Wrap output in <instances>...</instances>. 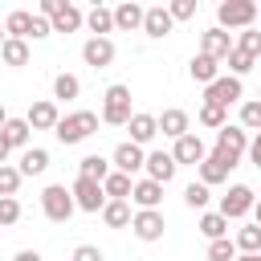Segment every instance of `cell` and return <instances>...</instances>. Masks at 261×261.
Returning <instances> with one entry per match:
<instances>
[{
    "instance_id": "cell-1",
    "label": "cell",
    "mask_w": 261,
    "mask_h": 261,
    "mask_svg": "<svg viewBox=\"0 0 261 261\" xmlns=\"http://www.w3.org/2000/svg\"><path fill=\"white\" fill-rule=\"evenodd\" d=\"M98 130V114H90V110H73V114H61V122H57V139L65 143V147H73V143H82V139H90Z\"/></svg>"
},
{
    "instance_id": "cell-2",
    "label": "cell",
    "mask_w": 261,
    "mask_h": 261,
    "mask_svg": "<svg viewBox=\"0 0 261 261\" xmlns=\"http://www.w3.org/2000/svg\"><path fill=\"white\" fill-rule=\"evenodd\" d=\"M130 118H135V110H130V90H126V86H110V90L102 94V122H110V126H130Z\"/></svg>"
},
{
    "instance_id": "cell-3",
    "label": "cell",
    "mask_w": 261,
    "mask_h": 261,
    "mask_svg": "<svg viewBox=\"0 0 261 261\" xmlns=\"http://www.w3.org/2000/svg\"><path fill=\"white\" fill-rule=\"evenodd\" d=\"M41 208H45V216H49L53 224H65V220L73 216L77 200H73V192H65L61 184H49V188L41 192Z\"/></svg>"
},
{
    "instance_id": "cell-4",
    "label": "cell",
    "mask_w": 261,
    "mask_h": 261,
    "mask_svg": "<svg viewBox=\"0 0 261 261\" xmlns=\"http://www.w3.org/2000/svg\"><path fill=\"white\" fill-rule=\"evenodd\" d=\"M216 20H220V29H253L257 4H253V0H224V4L216 8Z\"/></svg>"
},
{
    "instance_id": "cell-5",
    "label": "cell",
    "mask_w": 261,
    "mask_h": 261,
    "mask_svg": "<svg viewBox=\"0 0 261 261\" xmlns=\"http://www.w3.org/2000/svg\"><path fill=\"white\" fill-rule=\"evenodd\" d=\"M69 192H73V200H77V208H82V212H102V208L110 204V196H106V184H98V179H86V175H77Z\"/></svg>"
},
{
    "instance_id": "cell-6",
    "label": "cell",
    "mask_w": 261,
    "mask_h": 261,
    "mask_svg": "<svg viewBox=\"0 0 261 261\" xmlns=\"http://www.w3.org/2000/svg\"><path fill=\"white\" fill-rule=\"evenodd\" d=\"M41 16L53 20V33H73V29H82V20H86L73 4H61V0H41Z\"/></svg>"
},
{
    "instance_id": "cell-7",
    "label": "cell",
    "mask_w": 261,
    "mask_h": 261,
    "mask_svg": "<svg viewBox=\"0 0 261 261\" xmlns=\"http://www.w3.org/2000/svg\"><path fill=\"white\" fill-rule=\"evenodd\" d=\"M249 143H253V139H249L241 126H224V130H216V155H220V159H228L232 167L241 163V155L249 151Z\"/></svg>"
},
{
    "instance_id": "cell-8",
    "label": "cell",
    "mask_w": 261,
    "mask_h": 261,
    "mask_svg": "<svg viewBox=\"0 0 261 261\" xmlns=\"http://www.w3.org/2000/svg\"><path fill=\"white\" fill-rule=\"evenodd\" d=\"M245 90H241V77H232V73H220L212 86H204V102H216V106H232L237 98H241Z\"/></svg>"
},
{
    "instance_id": "cell-9",
    "label": "cell",
    "mask_w": 261,
    "mask_h": 261,
    "mask_svg": "<svg viewBox=\"0 0 261 261\" xmlns=\"http://www.w3.org/2000/svg\"><path fill=\"white\" fill-rule=\"evenodd\" d=\"M249 208H257V196H253V188H245V184H232L228 196L220 200V212H224L228 220H241Z\"/></svg>"
},
{
    "instance_id": "cell-10",
    "label": "cell",
    "mask_w": 261,
    "mask_h": 261,
    "mask_svg": "<svg viewBox=\"0 0 261 261\" xmlns=\"http://www.w3.org/2000/svg\"><path fill=\"white\" fill-rule=\"evenodd\" d=\"M29 118H4V130H0V159H8L16 147L29 143Z\"/></svg>"
},
{
    "instance_id": "cell-11",
    "label": "cell",
    "mask_w": 261,
    "mask_h": 261,
    "mask_svg": "<svg viewBox=\"0 0 261 261\" xmlns=\"http://www.w3.org/2000/svg\"><path fill=\"white\" fill-rule=\"evenodd\" d=\"M237 49V41L224 33V29H208L204 37H200V53L204 57H212V61H228V53Z\"/></svg>"
},
{
    "instance_id": "cell-12",
    "label": "cell",
    "mask_w": 261,
    "mask_h": 261,
    "mask_svg": "<svg viewBox=\"0 0 261 261\" xmlns=\"http://www.w3.org/2000/svg\"><path fill=\"white\" fill-rule=\"evenodd\" d=\"M82 61L94 65V69H106V65L114 61V41H110V37H90V41L82 45Z\"/></svg>"
},
{
    "instance_id": "cell-13",
    "label": "cell",
    "mask_w": 261,
    "mask_h": 261,
    "mask_svg": "<svg viewBox=\"0 0 261 261\" xmlns=\"http://www.w3.org/2000/svg\"><path fill=\"white\" fill-rule=\"evenodd\" d=\"M57 122H61V110H57L53 98L29 106V126H33V130H57Z\"/></svg>"
},
{
    "instance_id": "cell-14",
    "label": "cell",
    "mask_w": 261,
    "mask_h": 261,
    "mask_svg": "<svg viewBox=\"0 0 261 261\" xmlns=\"http://www.w3.org/2000/svg\"><path fill=\"white\" fill-rule=\"evenodd\" d=\"M139 167H147V155H143V147H139V143H118V147H114V171H122V175H135Z\"/></svg>"
},
{
    "instance_id": "cell-15",
    "label": "cell",
    "mask_w": 261,
    "mask_h": 261,
    "mask_svg": "<svg viewBox=\"0 0 261 261\" xmlns=\"http://www.w3.org/2000/svg\"><path fill=\"white\" fill-rule=\"evenodd\" d=\"M135 237L139 241H159L163 237V212L159 208H143V212H135Z\"/></svg>"
},
{
    "instance_id": "cell-16",
    "label": "cell",
    "mask_w": 261,
    "mask_h": 261,
    "mask_svg": "<svg viewBox=\"0 0 261 261\" xmlns=\"http://www.w3.org/2000/svg\"><path fill=\"white\" fill-rule=\"evenodd\" d=\"M175 155L171 151H151L147 155V179H155V184H171V175H175Z\"/></svg>"
},
{
    "instance_id": "cell-17",
    "label": "cell",
    "mask_w": 261,
    "mask_h": 261,
    "mask_svg": "<svg viewBox=\"0 0 261 261\" xmlns=\"http://www.w3.org/2000/svg\"><path fill=\"white\" fill-rule=\"evenodd\" d=\"M175 163H192V167H200L204 159H208V151H204V143H200V135H184L179 143H175Z\"/></svg>"
},
{
    "instance_id": "cell-18",
    "label": "cell",
    "mask_w": 261,
    "mask_h": 261,
    "mask_svg": "<svg viewBox=\"0 0 261 261\" xmlns=\"http://www.w3.org/2000/svg\"><path fill=\"white\" fill-rule=\"evenodd\" d=\"M171 24H175V16H171L163 4H155V8H147L143 33H147V37H167V33H171Z\"/></svg>"
},
{
    "instance_id": "cell-19",
    "label": "cell",
    "mask_w": 261,
    "mask_h": 261,
    "mask_svg": "<svg viewBox=\"0 0 261 261\" xmlns=\"http://www.w3.org/2000/svg\"><path fill=\"white\" fill-rule=\"evenodd\" d=\"M159 130H163L167 139H175V143H179L184 135H192V130H188V114H184L179 106H171V110L159 114Z\"/></svg>"
},
{
    "instance_id": "cell-20",
    "label": "cell",
    "mask_w": 261,
    "mask_h": 261,
    "mask_svg": "<svg viewBox=\"0 0 261 261\" xmlns=\"http://www.w3.org/2000/svg\"><path fill=\"white\" fill-rule=\"evenodd\" d=\"M228 171H232V163H228V159H220V155L212 151V155L200 163V184H208V188H212V184H224V179H228Z\"/></svg>"
},
{
    "instance_id": "cell-21",
    "label": "cell",
    "mask_w": 261,
    "mask_h": 261,
    "mask_svg": "<svg viewBox=\"0 0 261 261\" xmlns=\"http://www.w3.org/2000/svg\"><path fill=\"white\" fill-rule=\"evenodd\" d=\"M155 135H159V118H155V114H135V118H130V143L143 147V143H151Z\"/></svg>"
},
{
    "instance_id": "cell-22",
    "label": "cell",
    "mask_w": 261,
    "mask_h": 261,
    "mask_svg": "<svg viewBox=\"0 0 261 261\" xmlns=\"http://www.w3.org/2000/svg\"><path fill=\"white\" fill-rule=\"evenodd\" d=\"M130 200L139 204V212H143V208H159V200H163V184H155V179H139Z\"/></svg>"
},
{
    "instance_id": "cell-23",
    "label": "cell",
    "mask_w": 261,
    "mask_h": 261,
    "mask_svg": "<svg viewBox=\"0 0 261 261\" xmlns=\"http://www.w3.org/2000/svg\"><path fill=\"white\" fill-rule=\"evenodd\" d=\"M188 73H192V82H204V86H212L216 77H220V61H212V57H192V65H188Z\"/></svg>"
},
{
    "instance_id": "cell-24",
    "label": "cell",
    "mask_w": 261,
    "mask_h": 261,
    "mask_svg": "<svg viewBox=\"0 0 261 261\" xmlns=\"http://www.w3.org/2000/svg\"><path fill=\"white\" fill-rule=\"evenodd\" d=\"M0 57H4V65L20 69V65H29V45H24V41H16V37H4V45H0Z\"/></svg>"
},
{
    "instance_id": "cell-25",
    "label": "cell",
    "mask_w": 261,
    "mask_h": 261,
    "mask_svg": "<svg viewBox=\"0 0 261 261\" xmlns=\"http://www.w3.org/2000/svg\"><path fill=\"white\" fill-rule=\"evenodd\" d=\"M77 175H86V179H98V184H106L114 171H110V163L102 159V155H86L82 163H77Z\"/></svg>"
},
{
    "instance_id": "cell-26",
    "label": "cell",
    "mask_w": 261,
    "mask_h": 261,
    "mask_svg": "<svg viewBox=\"0 0 261 261\" xmlns=\"http://www.w3.org/2000/svg\"><path fill=\"white\" fill-rule=\"evenodd\" d=\"M102 220H106L110 228H126V224H135V216H130V204H126V200H110V204L102 208Z\"/></svg>"
},
{
    "instance_id": "cell-27",
    "label": "cell",
    "mask_w": 261,
    "mask_h": 261,
    "mask_svg": "<svg viewBox=\"0 0 261 261\" xmlns=\"http://www.w3.org/2000/svg\"><path fill=\"white\" fill-rule=\"evenodd\" d=\"M200 232H204L208 241H224V237H228V216H224V212H204V216H200Z\"/></svg>"
},
{
    "instance_id": "cell-28",
    "label": "cell",
    "mask_w": 261,
    "mask_h": 261,
    "mask_svg": "<svg viewBox=\"0 0 261 261\" xmlns=\"http://www.w3.org/2000/svg\"><path fill=\"white\" fill-rule=\"evenodd\" d=\"M143 20H147V8H139V4H118L114 8V24L118 29H143Z\"/></svg>"
},
{
    "instance_id": "cell-29",
    "label": "cell",
    "mask_w": 261,
    "mask_h": 261,
    "mask_svg": "<svg viewBox=\"0 0 261 261\" xmlns=\"http://www.w3.org/2000/svg\"><path fill=\"white\" fill-rule=\"evenodd\" d=\"M45 167H49V151L45 147H29L20 155V175H41Z\"/></svg>"
},
{
    "instance_id": "cell-30",
    "label": "cell",
    "mask_w": 261,
    "mask_h": 261,
    "mask_svg": "<svg viewBox=\"0 0 261 261\" xmlns=\"http://www.w3.org/2000/svg\"><path fill=\"white\" fill-rule=\"evenodd\" d=\"M86 24L94 29V37H106L110 29H118V24H114V8H102V4H98V8H90Z\"/></svg>"
},
{
    "instance_id": "cell-31",
    "label": "cell",
    "mask_w": 261,
    "mask_h": 261,
    "mask_svg": "<svg viewBox=\"0 0 261 261\" xmlns=\"http://www.w3.org/2000/svg\"><path fill=\"white\" fill-rule=\"evenodd\" d=\"M4 29H8V37H16V41L33 37V12H8Z\"/></svg>"
},
{
    "instance_id": "cell-32",
    "label": "cell",
    "mask_w": 261,
    "mask_h": 261,
    "mask_svg": "<svg viewBox=\"0 0 261 261\" xmlns=\"http://www.w3.org/2000/svg\"><path fill=\"white\" fill-rule=\"evenodd\" d=\"M237 249L241 253H261V224L257 220L245 224V228H237Z\"/></svg>"
},
{
    "instance_id": "cell-33",
    "label": "cell",
    "mask_w": 261,
    "mask_h": 261,
    "mask_svg": "<svg viewBox=\"0 0 261 261\" xmlns=\"http://www.w3.org/2000/svg\"><path fill=\"white\" fill-rule=\"evenodd\" d=\"M77 94H82V82H77L73 73H57V77H53V98L69 102V98H77Z\"/></svg>"
},
{
    "instance_id": "cell-34",
    "label": "cell",
    "mask_w": 261,
    "mask_h": 261,
    "mask_svg": "<svg viewBox=\"0 0 261 261\" xmlns=\"http://www.w3.org/2000/svg\"><path fill=\"white\" fill-rule=\"evenodd\" d=\"M200 122L212 126V130H224V126H228V110L216 106V102H204V106H200Z\"/></svg>"
},
{
    "instance_id": "cell-35",
    "label": "cell",
    "mask_w": 261,
    "mask_h": 261,
    "mask_svg": "<svg viewBox=\"0 0 261 261\" xmlns=\"http://www.w3.org/2000/svg\"><path fill=\"white\" fill-rule=\"evenodd\" d=\"M106 196H110V200H126V196H135V179L122 175V171H114V175L106 179Z\"/></svg>"
},
{
    "instance_id": "cell-36",
    "label": "cell",
    "mask_w": 261,
    "mask_h": 261,
    "mask_svg": "<svg viewBox=\"0 0 261 261\" xmlns=\"http://www.w3.org/2000/svg\"><path fill=\"white\" fill-rule=\"evenodd\" d=\"M20 167H12V163H0V196H16V188H20Z\"/></svg>"
},
{
    "instance_id": "cell-37",
    "label": "cell",
    "mask_w": 261,
    "mask_h": 261,
    "mask_svg": "<svg viewBox=\"0 0 261 261\" xmlns=\"http://www.w3.org/2000/svg\"><path fill=\"white\" fill-rule=\"evenodd\" d=\"M237 49H241V53H249V57L257 61V57H261V33H257V29H245V33L237 37Z\"/></svg>"
},
{
    "instance_id": "cell-38",
    "label": "cell",
    "mask_w": 261,
    "mask_h": 261,
    "mask_svg": "<svg viewBox=\"0 0 261 261\" xmlns=\"http://www.w3.org/2000/svg\"><path fill=\"white\" fill-rule=\"evenodd\" d=\"M208 261H237V241H212L208 245Z\"/></svg>"
},
{
    "instance_id": "cell-39",
    "label": "cell",
    "mask_w": 261,
    "mask_h": 261,
    "mask_svg": "<svg viewBox=\"0 0 261 261\" xmlns=\"http://www.w3.org/2000/svg\"><path fill=\"white\" fill-rule=\"evenodd\" d=\"M241 126H245V130H257V135H261V98H257V102H245V106H241Z\"/></svg>"
},
{
    "instance_id": "cell-40",
    "label": "cell",
    "mask_w": 261,
    "mask_h": 261,
    "mask_svg": "<svg viewBox=\"0 0 261 261\" xmlns=\"http://www.w3.org/2000/svg\"><path fill=\"white\" fill-rule=\"evenodd\" d=\"M184 204L188 208H204L208 204V184H188L184 188Z\"/></svg>"
},
{
    "instance_id": "cell-41",
    "label": "cell",
    "mask_w": 261,
    "mask_h": 261,
    "mask_svg": "<svg viewBox=\"0 0 261 261\" xmlns=\"http://www.w3.org/2000/svg\"><path fill=\"white\" fill-rule=\"evenodd\" d=\"M20 220V204H16V196H0V224L8 228V224H16Z\"/></svg>"
},
{
    "instance_id": "cell-42",
    "label": "cell",
    "mask_w": 261,
    "mask_h": 261,
    "mask_svg": "<svg viewBox=\"0 0 261 261\" xmlns=\"http://www.w3.org/2000/svg\"><path fill=\"white\" fill-rule=\"evenodd\" d=\"M228 69H232V77H241V73H249V69H253V57H249V53H241V49H232V53H228Z\"/></svg>"
},
{
    "instance_id": "cell-43",
    "label": "cell",
    "mask_w": 261,
    "mask_h": 261,
    "mask_svg": "<svg viewBox=\"0 0 261 261\" xmlns=\"http://www.w3.org/2000/svg\"><path fill=\"white\" fill-rule=\"evenodd\" d=\"M167 12H171L175 20H192V16H196V0H175V4H167Z\"/></svg>"
},
{
    "instance_id": "cell-44",
    "label": "cell",
    "mask_w": 261,
    "mask_h": 261,
    "mask_svg": "<svg viewBox=\"0 0 261 261\" xmlns=\"http://www.w3.org/2000/svg\"><path fill=\"white\" fill-rule=\"evenodd\" d=\"M73 261H102V249H94V245H77V249H73Z\"/></svg>"
},
{
    "instance_id": "cell-45",
    "label": "cell",
    "mask_w": 261,
    "mask_h": 261,
    "mask_svg": "<svg viewBox=\"0 0 261 261\" xmlns=\"http://www.w3.org/2000/svg\"><path fill=\"white\" fill-rule=\"evenodd\" d=\"M249 159H253V167H261V135H253V143H249Z\"/></svg>"
},
{
    "instance_id": "cell-46",
    "label": "cell",
    "mask_w": 261,
    "mask_h": 261,
    "mask_svg": "<svg viewBox=\"0 0 261 261\" xmlns=\"http://www.w3.org/2000/svg\"><path fill=\"white\" fill-rule=\"evenodd\" d=\"M12 261H41V253H37V249H24V253H16Z\"/></svg>"
},
{
    "instance_id": "cell-47",
    "label": "cell",
    "mask_w": 261,
    "mask_h": 261,
    "mask_svg": "<svg viewBox=\"0 0 261 261\" xmlns=\"http://www.w3.org/2000/svg\"><path fill=\"white\" fill-rule=\"evenodd\" d=\"M237 261H261V253H241Z\"/></svg>"
},
{
    "instance_id": "cell-48",
    "label": "cell",
    "mask_w": 261,
    "mask_h": 261,
    "mask_svg": "<svg viewBox=\"0 0 261 261\" xmlns=\"http://www.w3.org/2000/svg\"><path fill=\"white\" fill-rule=\"evenodd\" d=\"M257 224H261V200H257Z\"/></svg>"
}]
</instances>
